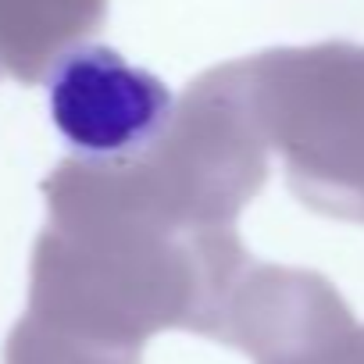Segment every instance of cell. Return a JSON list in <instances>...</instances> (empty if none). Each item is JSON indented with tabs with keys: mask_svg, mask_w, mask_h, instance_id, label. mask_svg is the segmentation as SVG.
Returning <instances> with one entry per match:
<instances>
[{
	"mask_svg": "<svg viewBox=\"0 0 364 364\" xmlns=\"http://www.w3.org/2000/svg\"><path fill=\"white\" fill-rule=\"evenodd\" d=\"M311 364H364V332H346L336 346H328Z\"/></svg>",
	"mask_w": 364,
	"mask_h": 364,
	"instance_id": "obj_3",
	"label": "cell"
},
{
	"mask_svg": "<svg viewBox=\"0 0 364 364\" xmlns=\"http://www.w3.org/2000/svg\"><path fill=\"white\" fill-rule=\"evenodd\" d=\"M8 364H132V360L129 357H82V353L54 350L50 343L18 336L15 346H11V360Z\"/></svg>",
	"mask_w": 364,
	"mask_h": 364,
	"instance_id": "obj_2",
	"label": "cell"
},
{
	"mask_svg": "<svg viewBox=\"0 0 364 364\" xmlns=\"http://www.w3.org/2000/svg\"><path fill=\"white\" fill-rule=\"evenodd\" d=\"M47 118L86 161H136L175 122V93L146 65L111 43H72L43 75Z\"/></svg>",
	"mask_w": 364,
	"mask_h": 364,
	"instance_id": "obj_1",
	"label": "cell"
}]
</instances>
